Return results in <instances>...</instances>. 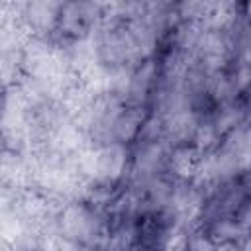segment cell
I'll list each match as a JSON object with an SVG mask.
<instances>
[{
	"instance_id": "obj_1",
	"label": "cell",
	"mask_w": 251,
	"mask_h": 251,
	"mask_svg": "<svg viewBox=\"0 0 251 251\" xmlns=\"http://www.w3.org/2000/svg\"><path fill=\"white\" fill-rule=\"evenodd\" d=\"M55 229L80 249L98 251L108 237V220L80 198L69 200L55 220Z\"/></svg>"
},
{
	"instance_id": "obj_2",
	"label": "cell",
	"mask_w": 251,
	"mask_h": 251,
	"mask_svg": "<svg viewBox=\"0 0 251 251\" xmlns=\"http://www.w3.org/2000/svg\"><path fill=\"white\" fill-rule=\"evenodd\" d=\"M102 22V4L96 2H63L53 41L71 47L92 37Z\"/></svg>"
},
{
	"instance_id": "obj_3",
	"label": "cell",
	"mask_w": 251,
	"mask_h": 251,
	"mask_svg": "<svg viewBox=\"0 0 251 251\" xmlns=\"http://www.w3.org/2000/svg\"><path fill=\"white\" fill-rule=\"evenodd\" d=\"M159 84H161V63L157 55L143 59L129 75L126 104H139V106L151 108V102L157 94Z\"/></svg>"
},
{
	"instance_id": "obj_4",
	"label": "cell",
	"mask_w": 251,
	"mask_h": 251,
	"mask_svg": "<svg viewBox=\"0 0 251 251\" xmlns=\"http://www.w3.org/2000/svg\"><path fill=\"white\" fill-rule=\"evenodd\" d=\"M63 2H51V0H33V2H22V24L25 25L27 33L31 37L39 39H51L57 29L59 12Z\"/></svg>"
},
{
	"instance_id": "obj_5",
	"label": "cell",
	"mask_w": 251,
	"mask_h": 251,
	"mask_svg": "<svg viewBox=\"0 0 251 251\" xmlns=\"http://www.w3.org/2000/svg\"><path fill=\"white\" fill-rule=\"evenodd\" d=\"M149 114H151L149 106L126 104L120 110V114L116 116V120L112 122L108 141H114V143H120L126 147H133L139 141V135L143 131V126H145Z\"/></svg>"
},
{
	"instance_id": "obj_6",
	"label": "cell",
	"mask_w": 251,
	"mask_h": 251,
	"mask_svg": "<svg viewBox=\"0 0 251 251\" xmlns=\"http://www.w3.org/2000/svg\"><path fill=\"white\" fill-rule=\"evenodd\" d=\"M204 155L190 143L169 147L167 163H165V175L173 178L175 182H194L198 178L200 167H202Z\"/></svg>"
},
{
	"instance_id": "obj_7",
	"label": "cell",
	"mask_w": 251,
	"mask_h": 251,
	"mask_svg": "<svg viewBox=\"0 0 251 251\" xmlns=\"http://www.w3.org/2000/svg\"><path fill=\"white\" fill-rule=\"evenodd\" d=\"M220 137L226 139L227 135H231L233 131H237L239 127L247 126V106L243 98H237L233 102H226L222 106H216L214 114L210 116Z\"/></svg>"
},
{
	"instance_id": "obj_8",
	"label": "cell",
	"mask_w": 251,
	"mask_h": 251,
	"mask_svg": "<svg viewBox=\"0 0 251 251\" xmlns=\"http://www.w3.org/2000/svg\"><path fill=\"white\" fill-rule=\"evenodd\" d=\"M198 233H202L212 245L220 243H241L249 233L237 224L235 218H214L200 226Z\"/></svg>"
},
{
	"instance_id": "obj_9",
	"label": "cell",
	"mask_w": 251,
	"mask_h": 251,
	"mask_svg": "<svg viewBox=\"0 0 251 251\" xmlns=\"http://www.w3.org/2000/svg\"><path fill=\"white\" fill-rule=\"evenodd\" d=\"M194 229L188 227L186 224L175 220L167 231L163 233L159 245H157V251H190V245H192V239H194Z\"/></svg>"
},
{
	"instance_id": "obj_10",
	"label": "cell",
	"mask_w": 251,
	"mask_h": 251,
	"mask_svg": "<svg viewBox=\"0 0 251 251\" xmlns=\"http://www.w3.org/2000/svg\"><path fill=\"white\" fill-rule=\"evenodd\" d=\"M222 137L212 122V118H200L196 129H194V135H192V141L190 145H194L202 155H208V153H214L220 145H222Z\"/></svg>"
},
{
	"instance_id": "obj_11",
	"label": "cell",
	"mask_w": 251,
	"mask_h": 251,
	"mask_svg": "<svg viewBox=\"0 0 251 251\" xmlns=\"http://www.w3.org/2000/svg\"><path fill=\"white\" fill-rule=\"evenodd\" d=\"M233 218L237 220V224H239L247 233H251V196H247V198L243 200V204L239 206V210H237V214H235Z\"/></svg>"
},
{
	"instance_id": "obj_12",
	"label": "cell",
	"mask_w": 251,
	"mask_h": 251,
	"mask_svg": "<svg viewBox=\"0 0 251 251\" xmlns=\"http://www.w3.org/2000/svg\"><path fill=\"white\" fill-rule=\"evenodd\" d=\"M214 245L202 235V233H194V239H192V245H190V251H212Z\"/></svg>"
},
{
	"instance_id": "obj_13",
	"label": "cell",
	"mask_w": 251,
	"mask_h": 251,
	"mask_svg": "<svg viewBox=\"0 0 251 251\" xmlns=\"http://www.w3.org/2000/svg\"><path fill=\"white\" fill-rule=\"evenodd\" d=\"M239 184H241V188H243V192L247 194V196H251V169H247V171H243L241 175H239Z\"/></svg>"
},
{
	"instance_id": "obj_14",
	"label": "cell",
	"mask_w": 251,
	"mask_h": 251,
	"mask_svg": "<svg viewBox=\"0 0 251 251\" xmlns=\"http://www.w3.org/2000/svg\"><path fill=\"white\" fill-rule=\"evenodd\" d=\"M239 18L251 25V0L249 2H239Z\"/></svg>"
},
{
	"instance_id": "obj_15",
	"label": "cell",
	"mask_w": 251,
	"mask_h": 251,
	"mask_svg": "<svg viewBox=\"0 0 251 251\" xmlns=\"http://www.w3.org/2000/svg\"><path fill=\"white\" fill-rule=\"evenodd\" d=\"M212 251H241V243H220L214 245Z\"/></svg>"
},
{
	"instance_id": "obj_16",
	"label": "cell",
	"mask_w": 251,
	"mask_h": 251,
	"mask_svg": "<svg viewBox=\"0 0 251 251\" xmlns=\"http://www.w3.org/2000/svg\"><path fill=\"white\" fill-rule=\"evenodd\" d=\"M241 251H251V233L241 241Z\"/></svg>"
}]
</instances>
